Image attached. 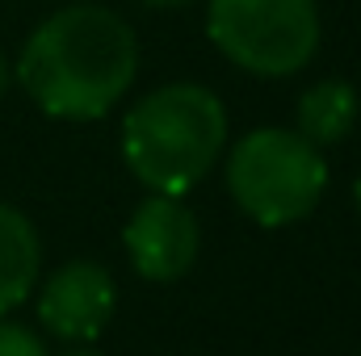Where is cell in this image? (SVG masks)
<instances>
[{
    "instance_id": "6da1fadb",
    "label": "cell",
    "mask_w": 361,
    "mask_h": 356,
    "mask_svg": "<svg viewBox=\"0 0 361 356\" xmlns=\"http://www.w3.org/2000/svg\"><path fill=\"white\" fill-rule=\"evenodd\" d=\"M139 72L135 30L105 4L51 13L21 46L17 80L30 101L63 122L105 117Z\"/></svg>"
},
{
    "instance_id": "7a4b0ae2",
    "label": "cell",
    "mask_w": 361,
    "mask_h": 356,
    "mask_svg": "<svg viewBox=\"0 0 361 356\" xmlns=\"http://www.w3.org/2000/svg\"><path fill=\"white\" fill-rule=\"evenodd\" d=\"M227 147V109L202 84H164L122 117L126 168L152 193L185 197Z\"/></svg>"
},
{
    "instance_id": "3957f363",
    "label": "cell",
    "mask_w": 361,
    "mask_h": 356,
    "mask_svg": "<svg viewBox=\"0 0 361 356\" xmlns=\"http://www.w3.org/2000/svg\"><path fill=\"white\" fill-rule=\"evenodd\" d=\"M227 189L261 227H290L315 210L328 189V164L298 130L261 126L227 155Z\"/></svg>"
},
{
    "instance_id": "277c9868",
    "label": "cell",
    "mask_w": 361,
    "mask_h": 356,
    "mask_svg": "<svg viewBox=\"0 0 361 356\" xmlns=\"http://www.w3.org/2000/svg\"><path fill=\"white\" fill-rule=\"evenodd\" d=\"M206 34L223 59L252 76H294L319 51L315 0H210Z\"/></svg>"
},
{
    "instance_id": "5b68a950",
    "label": "cell",
    "mask_w": 361,
    "mask_h": 356,
    "mask_svg": "<svg viewBox=\"0 0 361 356\" xmlns=\"http://www.w3.org/2000/svg\"><path fill=\"white\" fill-rule=\"evenodd\" d=\"M122 243H126V256H130L139 276H147V281H180L197 260L202 231H197V218L189 214V205L180 197L152 193L126 218Z\"/></svg>"
},
{
    "instance_id": "8992f818",
    "label": "cell",
    "mask_w": 361,
    "mask_h": 356,
    "mask_svg": "<svg viewBox=\"0 0 361 356\" xmlns=\"http://www.w3.org/2000/svg\"><path fill=\"white\" fill-rule=\"evenodd\" d=\"M118 306V289L105 265L97 260H72V265L55 268L47 276V285L38 289V323L68 344H85L97 340Z\"/></svg>"
},
{
    "instance_id": "52a82bcc",
    "label": "cell",
    "mask_w": 361,
    "mask_h": 356,
    "mask_svg": "<svg viewBox=\"0 0 361 356\" xmlns=\"http://www.w3.org/2000/svg\"><path fill=\"white\" fill-rule=\"evenodd\" d=\"M38 268H42V243L34 222L17 205L0 201V314H8L34 293Z\"/></svg>"
},
{
    "instance_id": "ba28073f",
    "label": "cell",
    "mask_w": 361,
    "mask_h": 356,
    "mask_svg": "<svg viewBox=\"0 0 361 356\" xmlns=\"http://www.w3.org/2000/svg\"><path fill=\"white\" fill-rule=\"evenodd\" d=\"M357 122V89L345 80H319L298 101V134L311 147H336Z\"/></svg>"
},
{
    "instance_id": "9c48e42d",
    "label": "cell",
    "mask_w": 361,
    "mask_h": 356,
    "mask_svg": "<svg viewBox=\"0 0 361 356\" xmlns=\"http://www.w3.org/2000/svg\"><path fill=\"white\" fill-rule=\"evenodd\" d=\"M0 356H47V348L30 327L0 319Z\"/></svg>"
},
{
    "instance_id": "30bf717a",
    "label": "cell",
    "mask_w": 361,
    "mask_h": 356,
    "mask_svg": "<svg viewBox=\"0 0 361 356\" xmlns=\"http://www.w3.org/2000/svg\"><path fill=\"white\" fill-rule=\"evenodd\" d=\"M139 4H152V8H180V4H193V0H139Z\"/></svg>"
},
{
    "instance_id": "8fae6325",
    "label": "cell",
    "mask_w": 361,
    "mask_h": 356,
    "mask_svg": "<svg viewBox=\"0 0 361 356\" xmlns=\"http://www.w3.org/2000/svg\"><path fill=\"white\" fill-rule=\"evenodd\" d=\"M63 356H101V352H97V348H85V344H72Z\"/></svg>"
},
{
    "instance_id": "7c38bea8",
    "label": "cell",
    "mask_w": 361,
    "mask_h": 356,
    "mask_svg": "<svg viewBox=\"0 0 361 356\" xmlns=\"http://www.w3.org/2000/svg\"><path fill=\"white\" fill-rule=\"evenodd\" d=\"M8 89V63H4V55H0V92Z\"/></svg>"
},
{
    "instance_id": "4fadbf2b",
    "label": "cell",
    "mask_w": 361,
    "mask_h": 356,
    "mask_svg": "<svg viewBox=\"0 0 361 356\" xmlns=\"http://www.w3.org/2000/svg\"><path fill=\"white\" fill-rule=\"evenodd\" d=\"M353 201H357V210H361V180L353 184Z\"/></svg>"
}]
</instances>
